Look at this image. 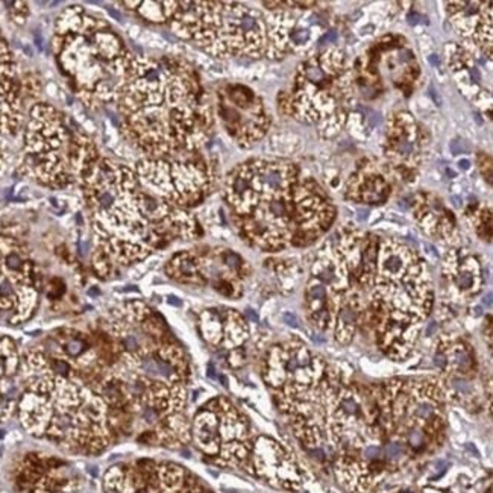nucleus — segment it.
I'll list each match as a JSON object with an SVG mask.
<instances>
[{
    "label": "nucleus",
    "instance_id": "5701e85b",
    "mask_svg": "<svg viewBox=\"0 0 493 493\" xmlns=\"http://www.w3.org/2000/svg\"><path fill=\"white\" fill-rule=\"evenodd\" d=\"M19 351L10 337L0 336V422L10 419L17 410L22 383H20Z\"/></svg>",
    "mask_w": 493,
    "mask_h": 493
},
{
    "label": "nucleus",
    "instance_id": "6e6552de",
    "mask_svg": "<svg viewBox=\"0 0 493 493\" xmlns=\"http://www.w3.org/2000/svg\"><path fill=\"white\" fill-rule=\"evenodd\" d=\"M61 69L88 106L116 104L133 56L106 20L70 6L56 24Z\"/></svg>",
    "mask_w": 493,
    "mask_h": 493
},
{
    "label": "nucleus",
    "instance_id": "1a4fd4ad",
    "mask_svg": "<svg viewBox=\"0 0 493 493\" xmlns=\"http://www.w3.org/2000/svg\"><path fill=\"white\" fill-rule=\"evenodd\" d=\"M170 26L213 56L269 55L266 15L237 2H178Z\"/></svg>",
    "mask_w": 493,
    "mask_h": 493
},
{
    "label": "nucleus",
    "instance_id": "7c9ffc66",
    "mask_svg": "<svg viewBox=\"0 0 493 493\" xmlns=\"http://www.w3.org/2000/svg\"><path fill=\"white\" fill-rule=\"evenodd\" d=\"M475 231L483 240L490 242V238H492V215H490V210L483 208L479 213H477Z\"/></svg>",
    "mask_w": 493,
    "mask_h": 493
},
{
    "label": "nucleus",
    "instance_id": "9b49d317",
    "mask_svg": "<svg viewBox=\"0 0 493 493\" xmlns=\"http://www.w3.org/2000/svg\"><path fill=\"white\" fill-rule=\"evenodd\" d=\"M28 165L42 183L65 187L79 183L101 156L87 134L70 126L65 116L51 106H38L31 113L26 133Z\"/></svg>",
    "mask_w": 493,
    "mask_h": 493
},
{
    "label": "nucleus",
    "instance_id": "20e7f679",
    "mask_svg": "<svg viewBox=\"0 0 493 493\" xmlns=\"http://www.w3.org/2000/svg\"><path fill=\"white\" fill-rule=\"evenodd\" d=\"M79 186L92 219L93 267L102 278L178 238L190 240L201 234L195 217L143 187L128 166L99 158Z\"/></svg>",
    "mask_w": 493,
    "mask_h": 493
},
{
    "label": "nucleus",
    "instance_id": "2eb2a0df",
    "mask_svg": "<svg viewBox=\"0 0 493 493\" xmlns=\"http://www.w3.org/2000/svg\"><path fill=\"white\" fill-rule=\"evenodd\" d=\"M106 493H213L196 475L174 463L137 460L113 466L104 478Z\"/></svg>",
    "mask_w": 493,
    "mask_h": 493
},
{
    "label": "nucleus",
    "instance_id": "473e14b6",
    "mask_svg": "<svg viewBox=\"0 0 493 493\" xmlns=\"http://www.w3.org/2000/svg\"><path fill=\"white\" fill-rule=\"evenodd\" d=\"M458 166H460V169L468 170L469 169L470 163L468 160H461Z\"/></svg>",
    "mask_w": 493,
    "mask_h": 493
},
{
    "label": "nucleus",
    "instance_id": "bb28decb",
    "mask_svg": "<svg viewBox=\"0 0 493 493\" xmlns=\"http://www.w3.org/2000/svg\"><path fill=\"white\" fill-rule=\"evenodd\" d=\"M390 187L387 181L370 167H360L351 175L347 183V196L363 204H383L387 199Z\"/></svg>",
    "mask_w": 493,
    "mask_h": 493
},
{
    "label": "nucleus",
    "instance_id": "393cba45",
    "mask_svg": "<svg viewBox=\"0 0 493 493\" xmlns=\"http://www.w3.org/2000/svg\"><path fill=\"white\" fill-rule=\"evenodd\" d=\"M418 199L419 201L416 204V217L424 231L445 242L456 243L458 237L456 220L442 206V202L431 195H419Z\"/></svg>",
    "mask_w": 493,
    "mask_h": 493
},
{
    "label": "nucleus",
    "instance_id": "4468645a",
    "mask_svg": "<svg viewBox=\"0 0 493 493\" xmlns=\"http://www.w3.org/2000/svg\"><path fill=\"white\" fill-rule=\"evenodd\" d=\"M143 187L178 208H192L210 193L213 175L199 152L172 158H143L136 166Z\"/></svg>",
    "mask_w": 493,
    "mask_h": 493
},
{
    "label": "nucleus",
    "instance_id": "f3484780",
    "mask_svg": "<svg viewBox=\"0 0 493 493\" xmlns=\"http://www.w3.org/2000/svg\"><path fill=\"white\" fill-rule=\"evenodd\" d=\"M201 333L206 343L226 356L231 367L246 361L243 345L249 338V327L240 313L229 308H211L201 315Z\"/></svg>",
    "mask_w": 493,
    "mask_h": 493
},
{
    "label": "nucleus",
    "instance_id": "a878e982",
    "mask_svg": "<svg viewBox=\"0 0 493 493\" xmlns=\"http://www.w3.org/2000/svg\"><path fill=\"white\" fill-rule=\"evenodd\" d=\"M17 90L15 65L6 43L0 38V131H13L17 125Z\"/></svg>",
    "mask_w": 493,
    "mask_h": 493
},
{
    "label": "nucleus",
    "instance_id": "f257e3e1",
    "mask_svg": "<svg viewBox=\"0 0 493 493\" xmlns=\"http://www.w3.org/2000/svg\"><path fill=\"white\" fill-rule=\"evenodd\" d=\"M113 347L110 372L119 388L131 433L138 442L178 448L190 442L186 416L190 363L166 320L142 301L126 302L102 327Z\"/></svg>",
    "mask_w": 493,
    "mask_h": 493
},
{
    "label": "nucleus",
    "instance_id": "6ab92c4d",
    "mask_svg": "<svg viewBox=\"0 0 493 493\" xmlns=\"http://www.w3.org/2000/svg\"><path fill=\"white\" fill-rule=\"evenodd\" d=\"M249 466V470L278 488L297 490L301 486V477L297 465L287 452L272 438L260 436L254 440Z\"/></svg>",
    "mask_w": 493,
    "mask_h": 493
},
{
    "label": "nucleus",
    "instance_id": "f03ea898",
    "mask_svg": "<svg viewBox=\"0 0 493 493\" xmlns=\"http://www.w3.org/2000/svg\"><path fill=\"white\" fill-rule=\"evenodd\" d=\"M263 379L304 447L322 452L329 443L338 458L383 438L374 388L365 387L297 340L270 347Z\"/></svg>",
    "mask_w": 493,
    "mask_h": 493
},
{
    "label": "nucleus",
    "instance_id": "f8f14e48",
    "mask_svg": "<svg viewBox=\"0 0 493 493\" xmlns=\"http://www.w3.org/2000/svg\"><path fill=\"white\" fill-rule=\"evenodd\" d=\"M352 93L345 56L331 49L299 65L292 96L284 106L306 124H320L328 119L320 133L325 131L327 137H331L347 122V106L351 104Z\"/></svg>",
    "mask_w": 493,
    "mask_h": 493
},
{
    "label": "nucleus",
    "instance_id": "412c9836",
    "mask_svg": "<svg viewBox=\"0 0 493 493\" xmlns=\"http://www.w3.org/2000/svg\"><path fill=\"white\" fill-rule=\"evenodd\" d=\"M419 156V134L415 120L407 113H397L387 131V156L402 174H413Z\"/></svg>",
    "mask_w": 493,
    "mask_h": 493
},
{
    "label": "nucleus",
    "instance_id": "cd10ccee",
    "mask_svg": "<svg viewBox=\"0 0 493 493\" xmlns=\"http://www.w3.org/2000/svg\"><path fill=\"white\" fill-rule=\"evenodd\" d=\"M448 63L451 65L452 74L456 76L457 84L460 86L461 90L465 92L466 96L470 97L472 101L478 99V95L484 93L481 88V74L478 67L475 65L472 56L465 52V49L454 47V54L448 56Z\"/></svg>",
    "mask_w": 493,
    "mask_h": 493
},
{
    "label": "nucleus",
    "instance_id": "39448f33",
    "mask_svg": "<svg viewBox=\"0 0 493 493\" xmlns=\"http://www.w3.org/2000/svg\"><path fill=\"white\" fill-rule=\"evenodd\" d=\"M129 140L146 158L199 152L213 129V111L196 72L175 56H133L116 101Z\"/></svg>",
    "mask_w": 493,
    "mask_h": 493
},
{
    "label": "nucleus",
    "instance_id": "9d476101",
    "mask_svg": "<svg viewBox=\"0 0 493 493\" xmlns=\"http://www.w3.org/2000/svg\"><path fill=\"white\" fill-rule=\"evenodd\" d=\"M384 436H397L399 447L422 452L442 438L447 386L443 378L390 379L375 386Z\"/></svg>",
    "mask_w": 493,
    "mask_h": 493
},
{
    "label": "nucleus",
    "instance_id": "0eeeda50",
    "mask_svg": "<svg viewBox=\"0 0 493 493\" xmlns=\"http://www.w3.org/2000/svg\"><path fill=\"white\" fill-rule=\"evenodd\" d=\"M431 308L433 286L424 261L404 243L379 242L374 286L358 327L374 333L379 349L392 360H406Z\"/></svg>",
    "mask_w": 493,
    "mask_h": 493
},
{
    "label": "nucleus",
    "instance_id": "7ed1b4c3",
    "mask_svg": "<svg viewBox=\"0 0 493 493\" xmlns=\"http://www.w3.org/2000/svg\"><path fill=\"white\" fill-rule=\"evenodd\" d=\"M29 352L20 363L17 411L25 429L74 454L97 456L120 438L104 393L108 366L84 352Z\"/></svg>",
    "mask_w": 493,
    "mask_h": 493
},
{
    "label": "nucleus",
    "instance_id": "4be33fe9",
    "mask_svg": "<svg viewBox=\"0 0 493 493\" xmlns=\"http://www.w3.org/2000/svg\"><path fill=\"white\" fill-rule=\"evenodd\" d=\"M443 272L449 288L463 301L478 295L483 287L481 265L477 257L465 249H454L448 254L443 263Z\"/></svg>",
    "mask_w": 493,
    "mask_h": 493
},
{
    "label": "nucleus",
    "instance_id": "72a5a7b5",
    "mask_svg": "<svg viewBox=\"0 0 493 493\" xmlns=\"http://www.w3.org/2000/svg\"><path fill=\"white\" fill-rule=\"evenodd\" d=\"M429 61H431L434 65H438V60H436V55L429 56Z\"/></svg>",
    "mask_w": 493,
    "mask_h": 493
},
{
    "label": "nucleus",
    "instance_id": "c756f323",
    "mask_svg": "<svg viewBox=\"0 0 493 493\" xmlns=\"http://www.w3.org/2000/svg\"><path fill=\"white\" fill-rule=\"evenodd\" d=\"M136 10L143 19L154 24H165L174 17L178 10V2H136Z\"/></svg>",
    "mask_w": 493,
    "mask_h": 493
},
{
    "label": "nucleus",
    "instance_id": "a211bd4d",
    "mask_svg": "<svg viewBox=\"0 0 493 493\" xmlns=\"http://www.w3.org/2000/svg\"><path fill=\"white\" fill-rule=\"evenodd\" d=\"M15 484L24 493H69L78 490L79 478L60 458L29 454L20 463Z\"/></svg>",
    "mask_w": 493,
    "mask_h": 493
},
{
    "label": "nucleus",
    "instance_id": "b1692460",
    "mask_svg": "<svg viewBox=\"0 0 493 493\" xmlns=\"http://www.w3.org/2000/svg\"><path fill=\"white\" fill-rule=\"evenodd\" d=\"M434 360L448 379H470L477 372L474 351L461 338L443 336L436 347Z\"/></svg>",
    "mask_w": 493,
    "mask_h": 493
},
{
    "label": "nucleus",
    "instance_id": "2f4dec72",
    "mask_svg": "<svg viewBox=\"0 0 493 493\" xmlns=\"http://www.w3.org/2000/svg\"><path fill=\"white\" fill-rule=\"evenodd\" d=\"M284 319H286V322H287L288 325H292V327H297V316L287 313V315L284 316Z\"/></svg>",
    "mask_w": 493,
    "mask_h": 493
},
{
    "label": "nucleus",
    "instance_id": "c85d7f7f",
    "mask_svg": "<svg viewBox=\"0 0 493 493\" xmlns=\"http://www.w3.org/2000/svg\"><path fill=\"white\" fill-rule=\"evenodd\" d=\"M166 272L170 278L178 283L206 286V279L202 275L201 258L195 252H179L172 257V260L166 266Z\"/></svg>",
    "mask_w": 493,
    "mask_h": 493
},
{
    "label": "nucleus",
    "instance_id": "ddd939ff",
    "mask_svg": "<svg viewBox=\"0 0 493 493\" xmlns=\"http://www.w3.org/2000/svg\"><path fill=\"white\" fill-rule=\"evenodd\" d=\"M192 436L196 447L220 466L246 468L254 440L251 424L226 397H215L195 415Z\"/></svg>",
    "mask_w": 493,
    "mask_h": 493
},
{
    "label": "nucleus",
    "instance_id": "423d86ee",
    "mask_svg": "<svg viewBox=\"0 0 493 493\" xmlns=\"http://www.w3.org/2000/svg\"><path fill=\"white\" fill-rule=\"evenodd\" d=\"M297 165L249 160L228 175L225 197L245 242L260 251L310 246L336 219L324 188L301 178Z\"/></svg>",
    "mask_w": 493,
    "mask_h": 493
},
{
    "label": "nucleus",
    "instance_id": "aec40b11",
    "mask_svg": "<svg viewBox=\"0 0 493 493\" xmlns=\"http://www.w3.org/2000/svg\"><path fill=\"white\" fill-rule=\"evenodd\" d=\"M448 13H451V20L457 31L465 37H470L477 46L488 51V60L492 58V4H477V2H456L448 4Z\"/></svg>",
    "mask_w": 493,
    "mask_h": 493
},
{
    "label": "nucleus",
    "instance_id": "dca6fc26",
    "mask_svg": "<svg viewBox=\"0 0 493 493\" xmlns=\"http://www.w3.org/2000/svg\"><path fill=\"white\" fill-rule=\"evenodd\" d=\"M219 119L226 133L242 147H251L269 129V113L251 88L226 86L219 92Z\"/></svg>",
    "mask_w": 493,
    "mask_h": 493
}]
</instances>
